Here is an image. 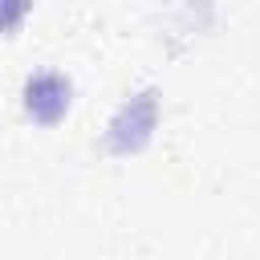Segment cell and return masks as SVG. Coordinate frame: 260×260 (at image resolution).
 Listing matches in <instances>:
<instances>
[{
  "mask_svg": "<svg viewBox=\"0 0 260 260\" xmlns=\"http://www.w3.org/2000/svg\"><path fill=\"white\" fill-rule=\"evenodd\" d=\"M24 110H28L37 122H45V126L61 122L65 110H69V81H65L61 73H37V77L24 85Z\"/></svg>",
  "mask_w": 260,
  "mask_h": 260,
  "instance_id": "obj_1",
  "label": "cell"
}]
</instances>
